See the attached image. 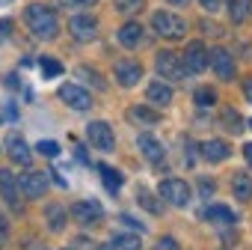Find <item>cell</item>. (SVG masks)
<instances>
[{"instance_id": "obj_1", "label": "cell", "mask_w": 252, "mask_h": 250, "mask_svg": "<svg viewBox=\"0 0 252 250\" xmlns=\"http://www.w3.org/2000/svg\"><path fill=\"white\" fill-rule=\"evenodd\" d=\"M24 21H27L30 33H33L36 39H54V36H57V30H60V27H57V12H54V9H48V6H39V3L27 6Z\"/></svg>"}, {"instance_id": "obj_2", "label": "cell", "mask_w": 252, "mask_h": 250, "mask_svg": "<svg viewBox=\"0 0 252 250\" xmlns=\"http://www.w3.org/2000/svg\"><path fill=\"white\" fill-rule=\"evenodd\" d=\"M155 69L163 81H181L187 66H184V57H178L175 51H160L158 60H155Z\"/></svg>"}, {"instance_id": "obj_3", "label": "cell", "mask_w": 252, "mask_h": 250, "mask_svg": "<svg viewBox=\"0 0 252 250\" xmlns=\"http://www.w3.org/2000/svg\"><path fill=\"white\" fill-rule=\"evenodd\" d=\"M152 27H155L160 36H166V39H181V36L187 33V24H184L178 15H172V12H155Z\"/></svg>"}, {"instance_id": "obj_4", "label": "cell", "mask_w": 252, "mask_h": 250, "mask_svg": "<svg viewBox=\"0 0 252 250\" xmlns=\"http://www.w3.org/2000/svg\"><path fill=\"white\" fill-rule=\"evenodd\" d=\"M158 194H160L166 203L178 206V208L190 203V185H187L184 179H163L160 188H158Z\"/></svg>"}, {"instance_id": "obj_5", "label": "cell", "mask_w": 252, "mask_h": 250, "mask_svg": "<svg viewBox=\"0 0 252 250\" xmlns=\"http://www.w3.org/2000/svg\"><path fill=\"white\" fill-rule=\"evenodd\" d=\"M86 134H89V143H92L98 152H113V146H116V137H113V128H110L107 122H101V119L89 122Z\"/></svg>"}, {"instance_id": "obj_6", "label": "cell", "mask_w": 252, "mask_h": 250, "mask_svg": "<svg viewBox=\"0 0 252 250\" xmlns=\"http://www.w3.org/2000/svg\"><path fill=\"white\" fill-rule=\"evenodd\" d=\"M60 98L71 107V110H89L92 107V98L86 89H80L77 83H63L60 86Z\"/></svg>"}, {"instance_id": "obj_7", "label": "cell", "mask_w": 252, "mask_h": 250, "mask_svg": "<svg viewBox=\"0 0 252 250\" xmlns=\"http://www.w3.org/2000/svg\"><path fill=\"white\" fill-rule=\"evenodd\" d=\"M208 63H211V54L205 51V45H202V42H190L187 51H184V66H187V72L199 75V72H205Z\"/></svg>"}, {"instance_id": "obj_8", "label": "cell", "mask_w": 252, "mask_h": 250, "mask_svg": "<svg viewBox=\"0 0 252 250\" xmlns=\"http://www.w3.org/2000/svg\"><path fill=\"white\" fill-rule=\"evenodd\" d=\"M125 119L134 122L137 128H155V125L160 122V113H158V110H152V107H146V104H134V107H128Z\"/></svg>"}, {"instance_id": "obj_9", "label": "cell", "mask_w": 252, "mask_h": 250, "mask_svg": "<svg viewBox=\"0 0 252 250\" xmlns=\"http://www.w3.org/2000/svg\"><path fill=\"white\" fill-rule=\"evenodd\" d=\"M68 30H71V36H74L77 42H89V39H95V33H98V21L89 18V15H74V18L68 21Z\"/></svg>"}, {"instance_id": "obj_10", "label": "cell", "mask_w": 252, "mask_h": 250, "mask_svg": "<svg viewBox=\"0 0 252 250\" xmlns=\"http://www.w3.org/2000/svg\"><path fill=\"white\" fill-rule=\"evenodd\" d=\"M211 69L217 72L220 81H231L234 78V60H231V54L222 51V48H214L211 51Z\"/></svg>"}, {"instance_id": "obj_11", "label": "cell", "mask_w": 252, "mask_h": 250, "mask_svg": "<svg viewBox=\"0 0 252 250\" xmlns=\"http://www.w3.org/2000/svg\"><path fill=\"white\" fill-rule=\"evenodd\" d=\"M6 149H9V158L15 161V164H21V167H30V161H33V152H30V146L24 143V137L21 134H9L6 137Z\"/></svg>"}, {"instance_id": "obj_12", "label": "cell", "mask_w": 252, "mask_h": 250, "mask_svg": "<svg viewBox=\"0 0 252 250\" xmlns=\"http://www.w3.org/2000/svg\"><path fill=\"white\" fill-rule=\"evenodd\" d=\"M48 173H36V170H30V173H24L21 176V191L30 197V200H42V194L48 191V179H45Z\"/></svg>"}, {"instance_id": "obj_13", "label": "cell", "mask_w": 252, "mask_h": 250, "mask_svg": "<svg viewBox=\"0 0 252 250\" xmlns=\"http://www.w3.org/2000/svg\"><path fill=\"white\" fill-rule=\"evenodd\" d=\"M71 214L77 217V223H98L101 217H104V211H101V206L95 203V200H80V203H74L71 206Z\"/></svg>"}, {"instance_id": "obj_14", "label": "cell", "mask_w": 252, "mask_h": 250, "mask_svg": "<svg viewBox=\"0 0 252 250\" xmlns=\"http://www.w3.org/2000/svg\"><path fill=\"white\" fill-rule=\"evenodd\" d=\"M140 78H143V66L137 60H119L116 63V81L122 86H134Z\"/></svg>"}, {"instance_id": "obj_15", "label": "cell", "mask_w": 252, "mask_h": 250, "mask_svg": "<svg viewBox=\"0 0 252 250\" xmlns=\"http://www.w3.org/2000/svg\"><path fill=\"white\" fill-rule=\"evenodd\" d=\"M137 149L146 155V161H152V164H160L163 161V143L158 140V137H152V134H140L137 137Z\"/></svg>"}, {"instance_id": "obj_16", "label": "cell", "mask_w": 252, "mask_h": 250, "mask_svg": "<svg viewBox=\"0 0 252 250\" xmlns=\"http://www.w3.org/2000/svg\"><path fill=\"white\" fill-rule=\"evenodd\" d=\"M119 45L122 48H140L143 45V27L137 21H128L119 27Z\"/></svg>"}, {"instance_id": "obj_17", "label": "cell", "mask_w": 252, "mask_h": 250, "mask_svg": "<svg viewBox=\"0 0 252 250\" xmlns=\"http://www.w3.org/2000/svg\"><path fill=\"white\" fill-rule=\"evenodd\" d=\"M0 194L12 208H18V179L12 176V170H0Z\"/></svg>"}, {"instance_id": "obj_18", "label": "cell", "mask_w": 252, "mask_h": 250, "mask_svg": "<svg viewBox=\"0 0 252 250\" xmlns=\"http://www.w3.org/2000/svg\"><path fill=\"white\" fill-rule=\"evenodd\" d=\"M228 152H231V149H228V143H222V140H205V143H202V158L211 161V164L225 161Z\"/></svg>"}, {"instance_id": "obj_19", "label": "cell", "mask_w": 252, "mask_h": 250, "mask_svg": "<svg viewBox=\"0 0 252 250\" xmlns=\"http://www.w3.org/2000/svg\"><path fill=\"white\" fill-rule=\"evenodd\" d=\"M146 95H149V101L152 104H169L172 101V86L169 83H163V81H155V83H149V89H146Z\"/></svg>"}, {"instance_id": "obj_20", "label": "cell", "mask_w": 252, "mask_h": 250, "mask_svg": "<svg viewBox=\"0 0 252 250\" xmlns=\"http://www.w3.org/2000/svg\"><path fill=\"white\" fill-rule=\"evenodd\" d=\"M45 217H48V229H51V232H63V229H65V206L48 203Z\"/></svg>"}, {"instance_id": "obj_21", "label": "cell", "mask_w": 252, "mask_h": 250, "mask_svg": "<svg viewBox=\"0 0 252 250\" xmlns=\"http://www.w3.org/2000/svg\"><path fill=\"white\" fill-rule=\"evenodd\" d=\"M228 15L231 24H243L252 18V0H228Z\"/></svg>"}, {"instance_id": "obj_22", "label": "cell", "mask_w": 252, "mask_h": 250, "mask_svg": "<svg viewBox=\"0 0 252 250\" xmlns=\"http://www.w3.org/2000/svg\"><path fill=\"white\" fill-rule=\"evenodd\" d=\"M202 214H205V220H208V223H222V226L237 220V217L231 214V208H225V206H205V211H202Z\"/></svg>"}, {"instance_id": "obj_23", "label": "cell", "mask_w": 252, "mask_h": 250, "mask_svg": "<svg viewBox=\"0 0 252 250\" xmlns=\"http://www.w3.org/2000/svg\"><path fill=\"white\" fill-rule=\"evenodd\" d=\"M231 191H234V200H249L252 197V176H246V173H234L231 176Z\"/></svg>"}, {"instance_id": "obj_24", "label": "cell", "mask_w": 252, "mask_h": 250, "mask_svg": "<svg viewBox=\"0 0 252 250\" xmlns=\"http://www.w3.org/2000/svg\"><path fill=\"white\" fill-rule=\"evenodd\" d=\"M98 173H101L104 188H107V191H113V194H116V191L122 188V182H125V179H122V173H119V170H113V167H107V164H101V167H98Z\"/></svg>"}, {"instance_id": "obj_25", "label": "cell", "mask_w": 252, "mask_h": 250, "mask_svg": "<svg viewBox=\"0 0 252 250\" xmlns=\"http://www.w3.org/2000/svg\"><path fill=\"white\" fill-rule=\"evenodd\" d=\"M113 244H116L119 250H140V247H143L140 235H131V232H125V235H116V238H113Z\"/></svg>"}, {"instance_id": "obj_26", "label": "cell", "mask_w": 252, "mask_h": 250, "mask_svg": "<svg viewBox=\"0 0 252 250\" xmlns=\"http://www.w3.org/2000/svg\"><path fill=\"white\" fill-rule=\"evenodd\" d=\"M193 98H196V104H199V107H214V104H217V92H214V89H208V86H199Z\"/></svg>"}, {"instance_id": "obj_27", "label": "cell", "mask_w": 252, "mask_h": 250, "mask_svg": "<svg viewBox=\"0 0 252 250\" xmlns=\"http://www.w3.org/2000/svg\"><path fill=\"white\" fill-rule=\"evenodd\" d=\"M113 3H116V9H119V12L131 15V12H140V9L146 6V0H113Z\"/></svg>"}, {"instance_id": "obj_28", "label": "cell", "mask_w": 252, "mask_h": 250, "mask_svg": "<svg viewBox=\"0 0 252 250\" xmlns=\"http://www.w3.org/2000/svg\"><path fill=\"white\" fill-rule=\"evenodd\" d=\"M36 152L45 155V158H57V155H60V143H57V140H39V143H36Z\"/></svg>"}, {"instance_id": "obj_29", "label": "cell", "mask_w": 252, "mask_h": 250, "mask_svg": "<svg viewBox=\"0 0 252 250\" xmlns=\"http://www.w3.org/2000/svg\"><path fill=\"white\" fill-rule=\"evenodd\" d=\"M39 66H42V75H45V78H57V75L63 72V66H60L54 57H42V63H39Z\"/></svg>"}, {"instance_id": "obj_30", "label": "cell", "mask_w": 252, "mask_h": 250, "mask_svg": "<svg viewBox=\"0 0 252 250\" xmlns=\"http://www.w3.org/2000/svg\"><path fill=\"white\" fill-rule=\"evenodd\" d=\"M222 122L228 125V131H231V134H237V131H243V128H240V125H243V122H240V116H237L234 110H225V113H222Z\"/></svg>"}, {"instance_id": "obj_31", "label": "cell", "mask_w": 252, "mask_h": 250, "mask_svg": "<svg viewBox=\"0 0 252 250\" xmlns=\"http://www.w3.org/2000/svg\"><path fill=\"white\" fill-rule=\"evenodd\" d=\"M137 194H140V206H146V208H149V211H155V214H158V211H160V206H158V203H155V200H152V194H149V191H146V188H140V191H137Z\"/></svg>"}, {"instance_id": "obj_32", "label": "cell", "mask_w": 252, "mask_h": 250, "mask_svg": "<svg viewBox=\"0 0 252 250\" xmlns=\"http://www.w3.org/2000/svg\"><path fill=\"white\" fill-rule=\"evenodd\" d=\"M155 250H178V241L166 235V238H160V241H158V247H155Z\"/></svg>"}, {"instance_id": "obj_33", "label": "cell", "mask_w": 252, "mask_h": 250, "mask_svg": "<svg viewBox=\"0 0 252 250\" xmlns=\"http://www.w3.org/2000/svg\"><path fill=\"white\" fill-rule=\"evenodd\" d=\"M199 3H202V9H208V12H217L222 0H199Z\"/></svg>"}, {"instance_id": "obj_34", "label": "cell", "mask_w": 252, "mask_h": 250, "mask_svg": "<svg viewBox=\"0 0 252 250\" xmlns=\"http://www.w3.org/2000/svg\"><path fill=\"white\" fill-rule=\"evenodd\" d=\"M122 223H128V226H134V229H140V232H143V229H146V226H143V223H140V220H134V217H131V214H122Z\"/></svg>"}, {"instance_id": "obj_35", "label": "cell", "mask_w": 252, "mask_h": 250, "mask_svg": "<svg viewBox=\"0 0 252 250\" xmlns=\"http://www.w3.org/2000/svg\"><path fill=\"white\" fill-rule=\"evenodd\" d=\"M199 191H202V197H211V194H214V182H205V179H202V182H199Z\"/></svg>"}, {"instance_id": "obj_36", "label": "cell", "mask_w": 252, "mask_h": 250, "mask_svg": "<svg viewBox=\"0 0 252 250\" xmlns=\"http://www.w3.org/2000/svg\"><path fill=\"white\" fill-rule=\"evenodd\" d=\"M9 232V220H6V214H0V238H3Z\"/></svg>"}, {"instance_id": "obj_37", "label": "cell", "mask_w": 252, "mask_h": 250, "mask_svg": "<svg viewBox=\"0 0 252 250\" xmlns=\"http://www.w3.org/2000/svg\"><path fill=\"white\" fill-rule=\"evenodd\" d=\"M243 95L249 98V104H252V78L249 81H243Z\"/></svg>"}, {"instance_id": "obj_38", "label": "cell", "mask_w": 252, "mask_h": 250, "mask_svg": "<svg viewBox=\"0 0 252 250\" xmlns=\"http://www.w3.org/2000/svg\"><path fill=\"white\" fill-rule=\"evenodd\" d=\"M243 158H246V164L252 167V143H246V146H243Z\"/></svg>"}, {"instance_id": "obj_39", "label": "cell", "mask_w": 252, "mask_h": 250, "mask_svg": "<svg viewBox=\"0 0 252 250\" xmlns=\"http://www.w3.org/2000/svg\"><path fill=\"white\" fill-rule=\"evenodd\" d=\"M74 6H92V3H98V0H71Z\"/></svg>"}, {"instance_id": "obj_40", "label": "cell", "mask_w": 252, "mask_h": 250, "mask_svg": "<svg viewBox=\"0 0 252 250\" xmlns=\"http://www.w3.org/2000/svg\"><path fill=\"white\" fill-rule=\"evenodd\" d=\"M9 27H12L9 21H0V36H6V33H9Z\"/></svg>"}, {"instance_id": "obj_41", "label": "cell", "mask_w": 252, "mask_h": 250, "mask_svg": "<svg viewBox=\"0 0 252 250\" xmlns=\"http://www.w3.org/2000/svg\"><path fill=\"white\" fill-rule=\"evenodd\" d=\"M166 3H172V6H187L190 0H166Z\"/></svg>"}, {"instance_id": "obj_42", "label": "cell", "mask_w": 252, "mask_h": 250, "mask_svg": "<svg viewBox=\"0 0 252 250\" xmlns=\"http://www.w3.org/2000/svg\"><path fill=\"white\" fill-rule=\"evenodd\" d=\"M63 250H71V247H63Z\"/></svg>"}, {"instance_id": "obj_43", "label": "cell", "mask_w": 252, "mask_h": 250, "mask_svg": "<svg viewBox=\"0 0 252 250\" xmlns=\"http://www.w3.org/2000/svg\"><path fill=\"white\" fill-rule=\"evenodd\" d=\"M249 128H252V122H249Z\"/></svg>"}]
</instances>
